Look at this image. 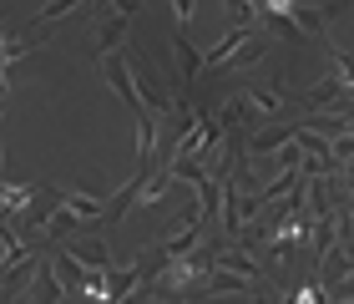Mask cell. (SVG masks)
<instances>
[{
    "instance_id": "6da1fadb",
    "label": "cell",
    "mask_w": 354,
    "mask_h": 304,
    "mask_svg": "<svg viewBox=\"0 0 354 304\" xmlns=\"http://www.w3.org/2000/svg\"><path fill=\"white\" fill-rule=\"evenodd\" d=\"M96 66H102V82H106L111 91H117V97H122L127 107H132L137 117H147V97H142V71H132L122 56H102Z\"/></svg>"
},
{
    "instance_id": "7a4b0ae2",
    "label": "cell",
    "mask_w": 354,
    "mask_h": 304,
    "mask_svg": "<svg viewBox=\"0 0 354 304\" xmlns=\"http://www.w3.org/2000/svg\"><path fill=\"white\" fill-rule=\"evenodd\" d=\"M207 279H213V264H207V259H198V253H183V259H167V269H162V289H167V294L207 289Z\"/></svg>"
},
{
    "instance_id": "3957f363",
    "label": "cell",
    "mask_w": 354,
    "mask_h": 304,
    "mask_svg": "<svg viewBox=\"0 0 354 304\" xmlns=\"http://www.w3.org/2000/svg\"><path fill=\"white\" fill-rule=\"evenodd\" d=\"M127 26H132V10H127V6H102V15H96V46H102V56L122 51Z\"/></svg>"
},
{
    "instance_id": "277c9868",
    "label": "cell",
    "mask_w": 354,
    "mask_h": 304,
    "mask_svg": "<svg viewBox=\"0 0 354 304\" xmlns=\"http://www.w3.org/2000/svg\"><path fill=\"white\" fill-rule=\"evenodd\" d=\"M198 233H203V218H187V223H177V229L157 244V253H167V259H183V253L198 244Z\"/></svg>"
},
{
    "instance_id": "5b68a950",
    "label": "cell",
    "mask_w": 354,
    "mask_h": 304,
    "mask_svg": "<svg viewBox=\"0 0 354 304\" xmlns=\"http://www.w3.org/2000/svg\"><path fill=\"white\" fill-rule=\"evenodd\" d=\"M71 264L76 269H86V274H106V244L102 238H82V244H71Z\"/></svg>"
},
{
    "instance_id": "8992f818",
    "label": "cell",
    "mask_w": 354,
    "mask_h": 304,
    "mask_svg": "<svg viewBox=\"0 0 354 304\" xmlns=\"http://www.w3.org/2000/svg\"><path fill=\"white\" fill-rule=\"evenodd\" d=\"M213 269H228V274L248 279V284H259V279H263V274H259V264H253L243 249H223V253H213Z\"/></svg>"
},
{
    "instance_id": "52a82bcc",
    "label": "cell",
    "mask_w": 354,
    "mask_h": 304,
    "mask_svg": "<svg viewBox=\"0 0 354 304\" xmlns=\"http://www.w3.org/2000/svg\"><path fill=\"white\" fill-rule=\"evenodd\" d=\"M56 203L66 208L71 218H102V213H106V203H102V198H91V193H76V188H66V193H61Z\"/></svg>"
},
{
    "instance_id": "ba28073f",
    "label": "cell",
    "mask_w": 354,
    "mask_h": 304,
    "mask_svg": "<svg viewBox=\"0 0 354 304\" xmlns=\"http://www.w3.org/2000/svg\"><path fill=\"white\" fill-rule=\"evenodd\" d=\"M172 178H177L172 168H152V178H147V183H137V188H132V198H137L142 208H152L157 198L167 193V183H172Z\"/></svg>"
},
{
    "instance_id": "9c48e42d",
    "label": "cell",
    "mask_w": 354,
    "mask_h": 304,
    "mask_svg": "<svg viewBox=\"0 0 354 304\" xmlns=\"http://www.w3.org/2000/svg\"><path fill=\"white\" fill-rule=\"evenodd\" d=\"M61 294H66V284H61V264L41 269V279H36V299H30V304H61Z\"/></svg>"
},
{
    "instance_id": "30bf717a",
    "label": "cell",
    "mask_w": 354,
    "mask_h": 304,
    "mask_svg": "<svg viewBox=\"0 0 354 304\" xmlns=\"http://www.w3.org/2000/svg\"><path fill=\"white\" fill-rule=\"evenodd\" d=\"M207 289H213V294H243V289H259V284L238 279V274H228V269H213V279H207Z\"/></svg>"
},
{
    "instance_id": "8fae6325",
    "label": "cell",
    "mask_w": 354,
    "mask_h": 304,
    "mask_svg": "<svg viewBox=\"0 0 354 304\" xmlns=\"http://www.w3.org/2000/svg\"><path fill=\"white\" fill-rule=\"evenodd\" d=\"M243 97H248V107H253V111H259V117H268V111H283V97H279V91H263V87H248V91H243Z\"/></svg>"
},
{
    "instance_id": "7c38bea8",
    "label": "cell",
    "mask_w": 354,
    "mask_h": 304,
    "mask_svg": "<svg viewBox=\"0 0 354 304\" xmlns=\"http://www.w3.org/2000/svg\"><path fill=\"white\" fill-rule=\"evenodd\" d=\"M329 152H334V168H349L354 163V132H329Z\"/></svg>"
},
{
    "instance_id": "4fadbf2b",
    "label": "cell",
    "mask_w": 354,
    "mask_h": 304,
    "mask_svg": "<svg viewBox=\"0 0 354 304\" xmlns=\"http://www.w3.org/2000/svg\"><path fill=\"white\" fill-rule=\"evenodd\" d=\"M334 82H339L344 97L354 102V56H349V51H334Z\"/></svg>"
},
{
    "instance_id": "5bb4252c",
    "label": "cell",
    "mask_w": 354,
    "mask_h": 304,
    "mask_svg": "<svg viewBox=\"0 0 354 304\" xmlns=\"http://www.w3.org/2000/svg\"><path fill=\"white\" fill-rule=\"evenodd\" d=\"M26 259H30V253L15 244V229H6V279L15 274V264H26Z\"/></svg>"
},
{
    "instance_id": "9a60e30c",
    "label": "cell",
    "mask_w": 354,
    "mask_h": 304,
    "mask_svg": "<svg viewBox=\"0 0 354 304\" xmlns=\"http://www.w3.org/2000/svg\"><path fill=\"white\" fill-rule=\"evenodd\" d=\"M26 203H30V188L26 183H6V213H21Z\"/></svg>"
},
{
    "instance_id": "2e32d148",
    "label": "cell",
    "mask_w": 354,
    "mask_h": 304,
    "mask_svg": "<svg viewBox=\"0 0 354 304\" xmlns=\"http://www.w3.org/2000/svg\"><path fill=\"white\" fill-rule=\"evenodd\" d=\"M288 304H319V289H314V284H304V289L288 294Z\"/></svg>"
},
{
    "instance_id": "e0dca14e",
    "label": "cell",
    "mask_w": 354,
    "mask_h": 304,
    "mask_svg": "<svg viewBox=\"0 0 354 304\" xmlns=\"http://www.w3.org/2000/svg\"><path fill=\"white\" fill-rule=\"evenodd\" d=\"M152 304H177V299L172 294H152Z\"/></svg>"
}]
</instances>
